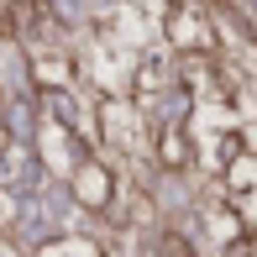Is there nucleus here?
<instances>
[{
    "instance_id": "obj_1",
    "label": "nucleus",
    "mask_w": 257,
    "mask_h": 257,
    "mask_svg": "<svg viewBox=\"0 0 257 257\" xmlns=\"http://www.w3.org/2000/svg\"><path fill=\"white\" fill-rule=\"evenodd\" d=\"M236 257H257V236H252V241H241V252H236Z\"/></svg>"
}]
</instances>
